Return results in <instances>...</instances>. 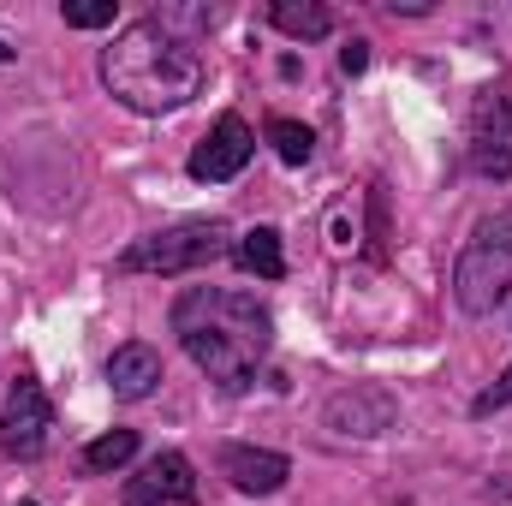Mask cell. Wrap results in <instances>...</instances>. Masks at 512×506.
I'll return each instance as SVG.
<instances>
[{"instance_id": "6da1fadb", "label": "cell", "mask_w": 512, "mask_h": 506, "mask_svg": "<svg viewBox=\"0 0 512 506\" xmlns=\"http://www.w3.org/2000/svg\"><path fill=\"white\" fill-rule=\"evenodd\" d=\"M173 334L191 352V364L215 387L245 393L274 346V316L256 304L251 292L233 286H185L173 298Z\"/></svg>"}, {"instance_id": "7a4b0ae2", "label": "cell", "mask_w": 512, "mask_h": 506, "mask_svg": "<svg viewBox=\"0 0 512 506\" xmlns=\"http://www.w3.org/2000/svg\"><path fill=\"white\" fill-rule=\"evenodd\" d=\"M102 84L131 114H173L203 90V54L161 18H137L102 48Z\"/></svg>"}, {"instance_id": "3957f363", "label": "cell", "mask_w": 512, "mask_h": 506, "mask_svg": "<svg viewBox=\"0 0 512 506\" xmlns=\"http://www.w3.org/2000/svg\"><path fill=\"white\" fill-rule=\"evenodd\" d=\"M512 292V209L477 221V233L465 239V251L453 262V298L465 316H489L501 310Z\"/></svg>"}, {"instance_id": "277c9868", "label": "cell", "mask_w": 512, "mask_h": 506, "mask_svg": "<svg viewBox=\"0 0 512 506\" xmlns=\"http://www.w3.org/2000/svg\"><path fill=\"white\" fill-rule=\"evenodd\" d=\"M227 239H233L227 221H179V227H161V233L137 239L120 256V274H191V268L233 251Z\"/></svg>"}, {"instance_id": "5b68a950", "label": "cell", "mask_w": 512, "mask_h": 506, "mask_svg": "<svg viewBox=\"0 0 512 506\" xmlns=\"http://www.w3.org/2000/svg\"><path fill=\"white\" fill-rule=\"evenodd\" d=\"M48 429H54L48 393L30 376H18L12 393H6V405H0V447H6L12 459H36V453L48 447Z\"/></svg>"}, {"instance_id": "8992f818", "label": "cell", "mask_w": 512, "mask_h": 506, "mask_svg": "<svg viewBox=\"0 0 512 506\" xmlns=\"http://www.w3.org/2000/svg\"><path fill=\"white\" fill-rule=\"evenodd\" d=\"M471 167L483 179H512V96L483 90L471 108Z\"/></svg>"}, {"instance_id": "52a82bcc", "label": "cell", "mask_w": 512, "mask_h": 506, "mask_svg": "<svg viewBox=\"0 0 512 506\" xmlns=\"http://www.w3.org/2000/svg\"><path fill=\"white\" fill-rule=\"evenodd\" d=\"M251 155H256V131L245 126L239 114H221L215 131L191 149V179H197V185H227V179L245 173Z\"/></svg>"}, {"instance_id": "ba28073f", "label": "cell", "mask_w": 512, "mask_h": 506, "mask_svg": "<svg viewBox=\"0 0 512 506\" xmlns=\"http://www.w3.org/2000/svg\"><path fill=\"white\" fill-rule=\"evenodd\" d=\"M393 417H399V405H393L387 387H346V393H334V399L322 405V423H328L334 435H358V441L393 429Z\"/></svg>"}, {"instance_id": "9c48e42d", "label": "cell", "mask_w": 512, "mask_h": 506, "mask_svg": "<svg viewBox=\"0 0 512 506\" xmlns=\"http://www.w3.org/2000/svg\"><path fill=\"white\" fill-rule=\"evenodd\" d=\"M215 465H221V477H227L233 489H245V495H274V489H286V477H292V459H286V453H268V447H221Z\"/></svg>"}, {"instance_id": "30bf717a", "label": "cell", "mask_w": 512, "mask_h": 506, "mask_svg": "<svg viewBox=\"0 0 512 506\" xmlns=\"http://www.w3.org/2000/svg\"><path fill=\"white\" fill-rule=\"evenodd\" d=\"M108 387H114V399H149L155 387H161V352L155 346H120L114 358H108Z\"/></svg>"}, {"instance_id": "8fae6325", "label": "cell", "mask_w": 512, "mask_h": 506, "mask_svg": "<svg viewBox=\"0 0 512 506\" xmlns=\"http://www.w3.org/2000/svg\"><path fill=\"white\" fill-rule=\"evenodd\" d=\"M268 24H274L280 36H292V42H322V36L334 30V12H328L322 0H274V6H268Z\"/></svg>"}, {"instance_id": "7c38bea8", "label": "cell", "mask_w": 512, "mask_h": 506, "mask_svg": "<svg viewBox=\"0 0 512 506\" xmlns=\"http://www.w3.org/2000/svg\"><path fill=\"white\" fill-rule=\"evenodd\" d=\"M143 483H149L167 506L197 501V477H191V459H185V453H155V459L143 465Z\"/></svg>"}, {"instance_id": "4fadbf2b", "label": "cell", "mask_w": 512, "mask_h": 506, "mask_svg": "<svg viewBox=\"0 0 512 506\" xmlns=\"http://www.w3.org/2000/svg\"><path fill=\"white\" fill-rule=\"evenodd\" d=\"M233 256H239L251 274H262V280H280V274H286V251H280V233H274V227H251V233L233 245Z\"/></svg>"}, {"instance_id": "5bb4252c", "label": "cell", "mask_w": 512, "mask_h": 506, "mask_svg": "<svg viewBox=\"0 0 512 506\" xmlns=\"http://www.w3.org/2000/svg\"><path fill=\"white\" fill-rule=\"evenodd\" d=\"M131 459H137V429H108V435H96L84 447V465L90 471H120Z\"/></svg>"}, {"instance_id": "9a60e30c", "label": "cell", "mask_w": 512, "mask_h": 506, "mask_svg": "<svg viewBox=\"0 0 512 506\" xmlns=\"http://www.w3.org/2000/svg\"><path fill=\"white\" fill-rule=\"evenodd\" d=\"M268 143H274V155H280L286 167H304V161L316 155V131L298 126V120H268Z\"/></svg>"}, {"instance_id": "2e32d148", "label": "cell", "mask_w": 512, "mask_h": 506, "mask_svg": "<svg viewBox=\"0 0 512 506\" xmlns=\"http://www.w3.org/2000/svg\"><path fill=\"white\" fill-rule=\"evenodd\" d=\"M60 18L72 30H102V24H114V0H66Z\"/></svg>"}, {"instance_id": "e0dca14e", "label": "cell", "mask_w": 512, "mask_h": 506, "mask_svg": "<svg viewBox=\"0 0 512 506\" xmlns=\"http://www.w3.org/2000/svg\"><path fill=\"white\" fill-rule=\"evenodd\" d=\"M501 405H512V364L501 370V381H495V387H489V393H483L471 411H477V417H489V411H501Z\"/></svg>"}, {"instance_id": "ac0fdd59", "label": "cell", "mask_w": 512, "mask_h": 506, "mask_svg": "<svg viewBox=\"0 0 512 506\" xmlns=\"http://www.w3.org/2000/svg\"><path fill=\"white\" fill-rule=\"evenodd\" d=\"M340 66H346V72H364V66H370V42H358V36H352V42L340 48Z\"/></svg>"}, {"instance_id": "d6986e66", "label": "cell", "mask_w": 512, "mask_h": 506, "mask_svg": "<svg viewBox=\"0 0 512 506\" xmlns=\"http://www.w3.org/2000/svg\"><path fill=\"white\" fill-rule=\"evenodd\" d=\"M126 506H167V501H161L143 477H131V483H126Z\"/></svg>"}, {"instance_id": "ffe728a7", "label": "cell", "mask_w": 512, "mask_h": 506, "mask_svg": "<svg viewBox=\"0 0 512 506\" xmlns=\"http://www.w3.org/2000/svg\"><path fill=\"white\" fill-rule=\"evenodd\" d=\"M334 245H340V251H346V245H358V221H352L346 209L334 215Z\"/></svg>"}, {"instance_id": "44dd1931", "label": "cell", "mask_w": 512, "mask_h": 506, "mask_svg": "<svg viewBox=\"0 0 512 506\" xmlns=\"http://www.w3.org/2000/svg\"><path fill=\"white\" fill-rule=\"evenodd\" d=\"M387 12H393V18L411 12V18H417V12H429V0H387Z\"/></svg>"}, {"instance_id": "7402d4cb", "label": "cell", "mask_w": 512, "mask_h": 506, "mask_svg": "<svg viewBox=\"0 0 512 506\" xmlns=\"http://www.w3.org/2000/svg\"><path fill=\"white\" fill-rule=\"evenodd\" d=\"M6 60H12V48H6V42H0V66H6Z\"/></svg>"}, {"instance_id": "603a6c76", "label": "cell", "mask_w": 512, "mask_h": 506, "mask_svg": "<svg viewBox=\"0 0 512 506\" xmlns=\"http://www.w3.org/2000/svg\"><path fill=\"white\" fill-rule=\"evenodd\" d=\"M24 506H36V501H24Z\"/></svg>"}]
</instances>
